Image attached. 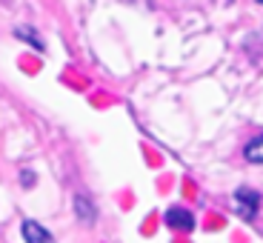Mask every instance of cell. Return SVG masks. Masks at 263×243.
Instances as JSON below:
<instances>
[{
    "instance_id": "obj_7",
    "label": "cell",
    "mask_w": 263,
    "mask_h": 243,
    "mask_svg": "<svg viewBox=\"0 0 263 243\" xmlns=\"http://www.w3.org/2000/svg\"><path fill=\"white\" fill-rule=\"evenodd\" d=\"M34 180H37V178H34V172H32V169H23V175H20V183H23V186H34Z\"/></svg>"
},
{
    "instance_id": "obj_6",
    "label": "cell",
    "mask_w": 263,
    "mask_h": 243,
    "mask_svg": "<svg viewBox=\"0 0 263 243\" xmlns=\"http://www.w3.org/2000/svg\"><path fill=\"white\" fill-rule=\"evenodd\" d=\"M17 38H20V40H26V43H32V46H37L40 52H43V43L37 40V34H34L32 29H17Z\"/></svg>"
},
{
    "instance_id": "obj_4",
    "label": "cell",
    "mask_w": 263,
    "mask_h": 243,
    "mask_svg": "<svg viewBox=\"0 0 263 243\" xmlns=\"http://www.w3.org/2000/svg\"><path fill=\"white\" fill-rule=\"evenodd\" d=\"M74 212H78V217L86 226H92L95 217H98V209L92 206V200H89L86 195H74Z\"/></svg>"
},
{
    "instance_id": "obj_3",
    "label": "cell",
    "mask_w": 263,
    "mask_h": 243,
    "mask_svg": "<svg viewBox=\"0 0 263 243\" xmlns=\"http://www.w3.org/2000/svg\"><path fill=\"white\" fill-rule=\"evenodd\" d=\"M20 232H23V240H26V243H54L52 232L43 229V226H40L37 220H23Z\"/></svg>"
},
{
    "instance_id": "obj_5",
    "label": "cell",
    "mask_w": 263,
    "mask_h": 243,
    "mask_svg": "<svg viewBox=\"0 0 263 243\" xmlns=\"http://www.w3.org/2000/svg\"><path fill=\"white\" fill-rule=\"evenodd\" d=\"M243 158L249 163H263V135H257L255 140H249L243 149Z\"/></svg>"
},
{
    "instance_id": "obj_1",
    "label": "cell",
    "mask_w": 263,
    "mask_h": 243,
    "mask_svg": "<svg viewBox=\"0 0 263 243\" xmlns=\"http://www.w3.org/2000/svg\"><path fill=\"white\" fill-rule=\"evenodd\" d=\"M235 206H237V212H240L243 220H255L257 209H260V195L255 189H249V186H240L235 192Z\"/></svg>"
},
{
    "instance_id": "obj_2",
    "label": "cell",
    "mask_w": 263,
    "mask_h": 243,
    "mask_svg": "<svg viewBox=\"0 0 263 243\" xmlns=\"http://www.w3.org/2000/svg\"><path fill=\"white\" fill-rule=\"evenodd\" d=\"M166 226L175 232H192L195 229V215L189 209H183V206H172L166 212Z\"/></svg>"
}]
</instances>
